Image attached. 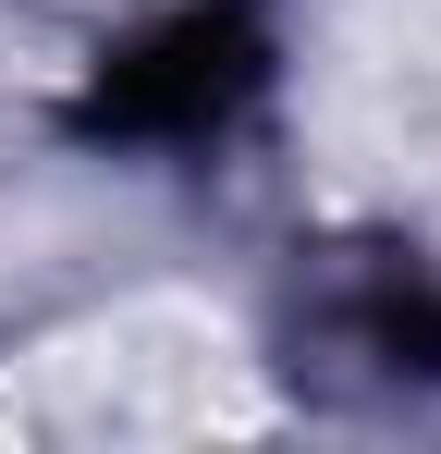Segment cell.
I'll use <instances>...</instances> for the list:
<instances>
[{"label":"cell","mask_w":441,"mask_h":454,"mask_svg":"<svg viewBox=\"0 0 441 454\" xmlns=\"http://www.w3.org/2000/svg\"><path fill=\"white\" fill-rule=\"evenodd\" d=\"M258 74H270V37L233 0H197V12L147 25L135 50H111L98 86L74 98V123L111 136V148H197V136H220L258 98Z\"/></svg>","instance_id":"obj_1"}]
</instances>
